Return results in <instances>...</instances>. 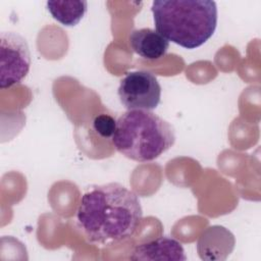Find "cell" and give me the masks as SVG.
<instances>
[{
  "instance_id": "cell-1",
  "label": "cell",
  "mask_w": 261,
  "mask_h": 261,
  "mask_svg": "<svg viewBox=\"0 0 261 261\" xmlns=\"http://www.w3.org/2000/svg\"><path fill=\"white\" fill-rule=\"evenodd\" d=\"M143 218L137 194L118 182L95 186L81 198L75 220L88 243L111 245L129 239Z\"/></svg>"
},
{
  "instance_id": "cell-2",
  "label": "cell",
  "mask_w": 261,
  "mask_h": 261,
  "mask_svg": "<svg viewBox=\"0 0 261 261\" xmlns=\"http://www.w3.org/2000/svg\"><path fill=\"white\" fill-rule=\"evenodd\" d=\"M156 32L186 49L206 43L217 25V6L211 0H155L151 7Z\"/></svg>"
},
{
  "instance_id": "cell-3",
  "label": "cell",
  "mask_w": 261,
  "mask_h": 261,
  "mask_svg": "<svg viewBox=\"0 0 261 261\" xmlns=\"http://www.w3.org/2000/svg\"><path fill=\"white\" fill-rule=\"evenodd\" d=\"M115 149L138 162L157 159L175 143L173 126L150 110H127L116 119Z\"/></svg>"
},
{
  "instance_id": "cell-4",
  "label": "cell",
  "mask_w": 261,
  "mask_h": 261,
  "mask_svg": "<svg viewBox=\"0 0 261 261\" xmlns=\"http://www.w3.org/2000/svg\"><path fill=\"white\" fill-rule=\"evenodd\" d=\"M31 52L27 40L14 32L0 34V88L19 84L29 73Z\"/></svg>"
},
{
  "instance_id": "cell-5",
  "label": "cell",
  "mask_w": 261,
  "mask_h": 261,
  "mask_svg": "<svg viewBox=\"0 0 261 261\" xmlns=\"http://www.w3.org/2000/svg\"><path fill=\"white\" fill-rule=\"evenodd\" d=\"M117 93L120 103L127 110H153L161 99L160 84L147 70L127 72L120 81Z\"/></svg>"
},
{
  "instance_id": "cell-6",
  "label": "cell",
  "mask_w": 261,
  "mask_h": 261,
  "mask_svg": "<svg viewBox=\"0 0 261 261\" xmlns=\"http://www.w3.org/2000/svg\"><path fill=\"white\" fill-rule=\"evenodd\" d=\"M234 236L221 225L207 227L199 237L197 251L202 260H225L234 249Z\"/></svg>"
},
{
  "instance_id": "cell-7",
  "label": "cell",
  "mask_w": 261,
  "mask_h": 261,
  "mask_svg": "<svg viewBox=\"0 0 261 261\" xmlns=\"http://www.w3.org/2000/svg\"><path fill=\"white\" fill-rule=\"evenodd\" d=\"M132 260H187L184 247L175 239L159 237L135 247Z\"/></svg>"
},
{
  "instance_id": "cell-8",
  "label": "cell",
  "mask_w": 261,
  "mask_h": 261,
  "mask_svg": "<svg viewBox=\"0 0 261 261\" xmlns=\"http://www.w3.org/2000/svg\"><path fill=\"white\" fill-rule=\"evenodd\" d=\"M128 42L135 53L148 60L160 59L169 47V42L164 37L149 28L132 31Z\"/></svg>"
},
{
  "instance_id": "cell-9",
  "label": "cell",
  "mask_w": 261,
  "mask_h": 261,
  "mask_svg": "<svg viewBox=\"0 0 261 261\" xmlns=\"http://www.w3.org/2000/svg\"><path fill=\"white\" fill-rule=\"evenodd\" d=\"M47 9L52 17L64 27L76 25L88 9L85 0H50L47 1Z\"/></svg>"
},
{
  "instance_id": "cell-10",
  "label": "cell",
  "mask_w": 261,
  "mask_h": 261,
  "mask_svg": "<svg viewBox=\"0 0 261 261\" xmlns=\"http://www.w3.org/2000/svg\"><path fill=\"white\" fill-rule=\"evenodd\" d=\"M94 130L104 139H111L116 128V120L108 114L97 115L93 120Z\"/></svg>"
}]
</instances>
